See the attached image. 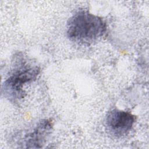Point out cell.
Listing matches in <instances>:
<instances>
[{
  "instance_id": "cell-1",
  "label": "cell",
  "mask_w": 149,
  "mask_h": 149,
  "mask_svg": "<svg viewBox=\"0 0 149 149\" xmlns=\"http://www.w3.org/2000/svg\"><path fill=\"white\" fill-rule=\"evenodd\" d=\"M107 24L100 17L81 10L69 18L66 25L68 37L76 43L90 45L101 38Z\"/></svg>"
},
{
  "instance_id": "cell-2",
  "label": "cell",
  "mask_w": 149,
  "mask_h": 149,
  "mask_svg": "<svg viewBox=\"0 0 149 149\" xmlns=\"http://www.w3.org/2000/svg\"><path fill=\"white\" fill-rule=\"evenodd\" d=\"M17 59L19 61L2 86L3 94L12 102H17L24 97V86L36 80L40 72L38 66L27 63L23 57Z\"/></svg>"
},
{
  "instance_id": "cell-3",
  "label": "cell",
  "mask_w": 149,
  "mask_h": 149,
  "mask_svg": "<svg viewBox=\"0 0 149 149\" xmlns=\"http://www.w3.org/2000/svg\"><path fill=\"white\" fill-rule=\"evenodd\" d=\"M134 122L135 117L131 113L116 108L109 111L105 117L107 130L117 137L127 134L132 129Z\"/></svg>"
},
{
  "instance_id": "cell-4",
  "label": "cell",
  "mask_w": 149,
  "mask_h": 149,
  "mask_svg": "<svg viewBox=\"0 0 149 149\" xmlns=\"http://www.w3.org/2000/svg\"><path fill=\"white\" fill-rule=\"evenodd\" d=\"M52 123L48 119L41 120L33 130L27 134L24 138V144L26 148H41L44 145L47 137L51 133Z\"/></svg>"
}]
</instances>
